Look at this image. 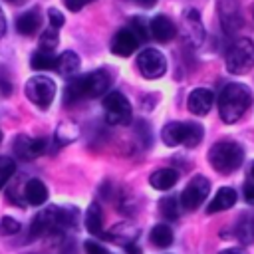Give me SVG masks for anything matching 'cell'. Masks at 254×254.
Segmentation results:
<instances>
[{"label":"cell","mask_w":254,"mask_h":254,"mask_svg":"<svg viewBox=\"0 0 254 254\" xmlns=\"http://www.w3.org/2000/svg\"><path fill=\"white\" fill-rule=\"evenodd\" d=\"M250 175H252V179H254V163H252V167H250Z\"/></svg>","instance_id":"44"},{"label":"cell","mask_w":254,"mask_h":254,"mask_svg":"<svg viewBox=\"0 0 254 254\" xmlns=\"http://www.w3.org/2000/svg\"><path fill=\"white\" fill-rule=\"evenodd\" d=\"M4 32H6V18H4V12L0 8V38L4 36Z\"/></svg>","instance_id":"40"},{"label":"cell","mask_w":254,"mask_h":254,"mask_svg":"<svg viewBox=\"0 0 254 254\" xmlns=\"http://www.w3.org/2000/svg\"><path fill=\"white\" fill-rule=\"evenodd\" d=\"M40 24H42V16H40V10L38 8H32V10H26L24 14L18 16L16 20V30L22 34V36H32L40 30Z\"/></svg>","instance_id":"17"},{"label":"cell","mask_w":254,"mask_h":254,"mask_svg":"<svg viewBox=\"0 0 254 254\" xmlns=\"http://www.w3.org/2000/svg\"><path fill=\"white\" fill-rule=\"evenodd\" d=\"M252 105V93L242 83H228L218 95V113L224 123H236Z\"/></svg>","instance_id":"2"},{"label":"cell","mask_w":254,"mask_h":254,"mask_svg":"<svg viewBox=\"0 0 254 254\" xmlns=\"http://www.w3.org/2000/svg\"><path fill=\"white\" fill-rule=\"evenodd\" d=\"M129 2H135V4H139V6H145V8H149V6H153L157 0H129Z\"/></svg>","instance_id":"41"},{"label":"cell","mask_w":254,"mask_h":254,"mask_svg":"<svg viewBox=\"0 0 254 254\" xmlns=\"http://www.w3.org/2000/svg\"><path fill=\"white\" fill-rule=\"evenodd\" d=\"M137 46H139V38H137L129 28L119 30V32L113 36V40H111V52H113L115 56H121V58L131 56V54L137 50Z\"/></svg>","instance_id":"13"},{"label":"cell","mask_w":254,"mask_h":254,"mask_svg":"<svg viewBox=\"0 0 254 254\" xmlns=\"http://www.w3.org/2000/svg\"><path fill=\"white\" fill-rule=\"evenodd\" d=\"M137 236H139V228L137 226H133V224H129V222H121V224H115L107 234H105V238H109V240H113L115 244H131V242H135L137 240Z\"/></svg>","instance_id":"19"},{"label":"cell","mask_w":254,"mask_h":254,"mask_svg":"<svg viewBox=\"0 0 254 254\" xmlns=\"http://www.w3.org/2000/svg\"><path fill=\"white\" fill-rule=\"evenodd\" d=\"M220 254H246L242 248H226V250H222Z\"/></svg>","instance_id":"42"},{"label":"cell","mask_w":254,"mask_h":254,"mask_svg":"<svg viewBox=\"0 0 254 254\" xmlns=\"http://www.w3.org/2000/svg\"><path fill=\"white\" fill-rule=\"evenodd\" d=\"M56 69L62 73V75H73L77 69H79V58L75 52H64L62 56H58V64H56Z\"/></svg>","instance_id":"24"},{"label":"cell","mask_w":254,"mask_h":254,"mask_svg":"<svg viewBox=\"0 0 254 254\" xmlns=\"http://www.w3.org/2000/svg\"><path fill=\"white\" fill-rule=\"evenodd\" d=\"M0 141H2V131H0Z\"/></svg>","instance_id":"45"},{"label":"cell","mask_w":254,"mask_h":254,"mask_svg":"<svg viewBox=\"0 0 254 254\" xmlns=\"http://www.w3.org/2000/svg\"><path fill=\"white\" fill-rule=\"evenodd\" d=\"M254 67V42L248 38L236 40L226 54V69L230 73H246Z\"/></svg>","instance_id":"5"},{"label":"cell","mask_w":254,"mask_h":254,"mask_svg":"<svg viewBox=\"0 0 254 254\" xmlns=\"http://www.w3.org/2000/svg\"><path fill=\"white\" fill-rule=\"evenodd\" d=\"M208 192H210V183H208V179L202 177V175H196V177H192V179L189 181V185H187L185 190L181 192L179 204H181L185 210H194V208H198V206L206 200Z\"/></svg>","instance_id":"9"},{"label":"cell","mask_w":254,"mask_h":254,"mask_svg":"<svg viewBox=\"0 0 254 254\" xmlns=\"http://www.w3.org/2000/svg\"><path fill=\"white\" fill-rule=\"evenodd\" d=\"M85 228H87V232H91L95 236L103 234L101 232L103 230V212H101L99 202H91L87 206V212H85Z\"/></svg>","instance_id":"22"},{"label":"cell","mask_w":254,"mask_h":254,"mask_svg":"<svg viewBox=\"0 0 254 254\" xmlns=\"http://www.w3.org/2000/svg\"><path fill=\"white\" fill-rule=\"evenodd\" d=\"M83 95H81V83H79V77H73L67 85H65V95H64V101L69 105V101L73 103V101H77V99H81Z\"/></svg>","instance_id":"31"},{"label":"cell","mask_w":254,"mask_h":254,"mask_svg":"<svg viewBox=\"0 0 254 254\" xmlns=\"http://www.w3.org/2000/svg\"><path fill=\"white\" fill-rule=\"evenodd\" d=\"M212 101H214V95L210 89L206 87H196L190 91L189 99H187V105H189V111L194 113V115H206L212 107Z\"/></svg>","instance_id":"14"},{"label":"cell","mask_w":254,"mask_h":254,"mask_svg":"<svg viewBox=\"0 0 254 254\" xmlns=\"http://www.w3.org/2000/svg\"><path fill=\"white\" fill-rule=\"evenodd\" d=\"M48 18H50V26H52L54 30L62 28V26H64V22H65L64 14H62L58 8H50V10H48Z\"/></svg>","instance_id":"34"},{"label":"cell","mask_w":254,"mask_h":254,"mask_svg":"<svg viewBox=\"0 0 254 254\" xmlns=\"http://www.w3.org/2000/svg\"><path fill=\"white\" fill-rule=\"evenodd\" d=\"M149 34L159 42H169L177 36V26L173 24L171 18L159 14L149 22Z\"/></svg>","instance_id":"15"},{"label":"cell","mask_w":254,"mask_h":254,"mask_svg":"<svg viewBox=\"0 0 254 254\" xmlns=\"http://www.w3.org/2000/svg\"><path fill=\"white\" fill-rule=\"evenodd\" d=\"M14 153L24 159V161H34L36 157H40L46 149V141L44 139H34V137H26V135H18L14 139V145H12Z\"/></svg>","instance_id":"12"},{"label":"cell","mask_w":254,"mask_h":254,"mask_svg":"<svg viewBox=\"0 0 254 254\" xmlns=\"http://www.w3.org/2000/svg\"><path fill=\"white\" fill-rule=\"evenodd\" d=\"M83 248H85V254H113V252H109L107 248H103L101 244H97L93 240H87L83 244Z\"/></svg>","instance_id":"35"},{"label":"cell","mask_w":254,"mask_h":254,"mask_svg":"<svg viewBox=\"0 0 254 254\" xmlns=\"http://www.w3.org/2000/svg\"><path fill=\"white\" fill-rule=\"evenodd\" d=\"M24 196L30 204L34 206H42L48 200V187L40 181V179H30L24 187Z\"/></svg>","instance_id":"20"},{"label":"cell","mask_w":254,"mask_h":254,"mask_svg":"<svg viewBox=\"0 0 254 254\" xmlns=\"http://www.w3.org/2000/svg\"><path fill=\"white\" fill-rule=\"evenodd\" d=\"M79 83H81L83 97H99V95L107 93V89L111 85V75L103 69H95V71L79 77Z\"/></svg>","instance_id":"10"},{"label":"cell","mask_w":254,"mask_h":254,"mask_svg":"<svg viewBox=\"0 0 254 254\" xmlns=\"http://www.w3.org/2000/svg\"><path fill=\"white\" fill-rule=\"evenodd\" d=\"M236 202V190L230 189V187H222L218 189V192L214 194V198L208 202L206 206V212L212 214V212H220V210H228L232 208Z\"/></svg>","instance_id":"18"},{"label":"cell","mask_w":254,"mask_h":254,"mask_svg":"<svg viewBox=\"0 0 254 254\" xmlns=\"http://www.w3.org/2000/svg\"><path fill=\"white\" fill-rule=\"evenodd\" d=\"M137 67L143 77L159 79L167 73V58L157 48H147L137 56Z\"/></svg>","instance_id":"8"},{"label":"cell","mask_w":254,"mask_h":254,"mask_svg":"<svg viewBox=\"0 0 254 254\" xmlns=\"http://www.w3.org/2000/svg\"><path fill=\"white\" fill-rule=\"evenodd\" d=\"M183 22H185V32H187L189 40L192 44H200L204 40V28H202L198 12L194 8H187L185 16H183Z\"/></svg>","instance_id":"16"},{"label":"cell","mask_w":254,"mask_h":254,"mask_svg":"<svg viewBox=\"0 0 254 254\" xmlns=\"http://www.w3.org/2000/svg\"><path fill=\"white\" fill-rule=\"evenodd\" d=\"M151 242H153L157 248H167V246H171V244H173V230H171V226H167V224H157V226H153V230H151Z\"/></svg>","instance_id":"26"},{"label":"cell","mask_w":254,"mask_h":254,"mask_svg":"<svg viewBox=\"0 0 254 254\" xmlns=\"http://www.w3.org/2000/svg\"><path fill=\"white\" fill-rule=\"evenodd\" d=\"M77 133H79V129H77L75 125H71V123H62V125L58 127V131H56V141H58L60 145H65V143L73 141V139L77 137Z\"/></svg>","instance_id":"27"},{"label":"cell","mask_w":254,"mask_h":254,"mask_svg":"<svg viewBox=\"0 0 254 254\" xmlns=\"http://www.w3.org/2000/svg\"><path fill=\"white\" fill-rule=\"evenodd\" d=\"M131 32L139 38V42H141V40H147V38H149V24H147L141 16H137V18L131 20Z\"/></svg>","instance_id":"32"},{"label":"cell","mask_w":254,"mask_h":254,"mask_svg":"<svg viewBox=\"0 0 254 254\" xmlns=\"http://www.w3.org/2000/svg\"><path fill=\"white\" fill-rule=\"evenodd\" d=\"M14 171H16L14 159H10V157H0V190H2L4 185L12 179Z\"/></svg>","instance_id":"29"},{"label":"cell","mask_w":254,"mask_h":254,"mask_svg":"<svg viewBox=\"0 0 254 254\" xmlns=\"http://www.w3.org/2000/svg\"><path fill=\"white\" fill-rule=\"evenodd\" d=\"M159 210H161V214H163L165 218L175 220V218L179 216V202H177L173 196L161 198V202H159Z\"/></svg>","instance_id":"30"},{"label":"cell","mask_w":254,"mask_h":254,"mask_svg":"<svg viewBox=\"0 0 254 254\" xmlns=\"http://www.w3.org/2000/svg\"><path fill=\"white\" fill-rule=\"evenodd\" d=\"M177 181H179V173L175 169H157L149 179V183L157 190H169L177 185Z\"/></svg>","instance_id":"21"},{"label":"cell","mask_w":254,"mask_h":254,"mask_svg":"<svg viewBox=\"0 0 254 254\" xmlns=\"http://www.w3.org/2000/svg\"><path fill=\"white\" fill-rule=\"evenodd\" d=\"M0 89H2V93L4 95H8L10 91H12V83H10V79H8V73L0 67Z\"/></svg>","instance_id":"36"},{"label":"cell","mask_w":254,"mask_h":254,"mask_svg":"<svg viewBox=\"0 0 254 254\" xmlns=\"http://www.w3.org/2000/svg\"><path fill=\"white\" fill-rule=\"evenodd\" d=\"M234 234L240 242L244 244H252L254 242V214H246L238 220L236 228H234Z\"/></svg>","instance_id":"25"},{"label":"cell","mask_w":254,"mask_h":254,"mask_svg":"<svg viewBox=\"0 0 254 254\" xmlns=\"http://www.w3.org/2000/svg\"><path fill=\"white\" fill-rule=\"evenodd\" d=\"M0 232H2L4 236L16 234V232H20V222H18L16 218H12V216H4L2 222H0Z\"/></svg>","instance_id":"33"},{"label":"cell","mask_w":254,"mask_h":254,"mask_svg":"<svg viewBox=\"0 0 254 254\" xmlns=\"http://www.w3.org/2000/svg\"><path fill=\"white\" fill-rule=\"evenodd\" d=\"M244 159V151L234 141H218L208 151V163L222 175L234 173Z\"/></svg>","instance_id":"3"},{"label":"cell","mask_w":254,"mask_h":254,"mask_svg":"<svg viewBox=\"0 0 254 254\" xmlns=\"http://www.w3.org/2000/svg\"><path fill=\"white\" fill-rule=\"evenodd\" d=\"M125 250H127V254H141V248H139L135 242H131V244H125Z\"/></svg>","instance_id":"39"},{"label":"cell","mask_w":254,"mask_h":254,"mask_svg":"<svg viewBox=\"0 0 254 254\" xmlns=\"http://www.w3.org/2000/svg\"><path fill=\"white\" fill-rule=\"evenodd\" d=\"M77 220V210L75 208H62V206H48L40 210L32 224H30V236L32 238H42L50 236L56 232H62L67 226H73Z\"/></svg>","instance_id":"1"},{"label":"cell","mask_w":254,"mask_h":254,"mask_svg":"<svg viewBox=\"0 0 254 254\" xmlns=\"http://www.w3.org/2000/svg\"><path fill=\"white\" fill-rule=\"evenodd\" d=\"M218 16L226 34H234L242 28V12L238 0H218Z\"/></svg>","instance_id":"11"},{"label":"cell","mask_w":254,"mask_h":254,"mask_svg":"<svg viewBox=\"0 0 254 254\" xmlns=\"http://www.w3.org/2000/svg\"><path fill=\"white\" fill-rule=\"evenodd\" d=\"M26 95L32 103H36L38 107L46 109L52 105L54 97H56V83L48 77V75H34L26 81Z\"/></svg>","instance_id":"7"},{"label":"cell","mask_w":254,"mask_h":254,"mask_svg":"<svg viewBox=\"0 0 254 254\" xmlns=\"http://www.w3.org/2000/svg\"><path fill=\"white\" fill-rule=\"evenodd\" d=\"M56 64H58V58L54 56V52H34L32 54V60H30V65L32 69L36 71H50V69H56Z\"/></svg>","instance_id":"23"},{"label":"cell","mask_w":254,"mask_h":254,"mask_svg":"<svg viewBox=\"0 0 254 254\" xmlns=\"http://www.w3.org/2000/svg\"><path fill=\"white\" fill-rule=\"evenodd\" d=\"M58 44H60L58 30L50 28V30L42 32V36H40V50H42V52H54Z\"/></svg>","instance_id":"28"},{"label":"cell","mask_w":254,"mask_h":254,"mask_svg":"<svg viewBox=\"0 0 254 254\" xmlns=\"http://www.w3.org/2000/svg\"><path fill=\"white\" fill-rule=\"evenodd\" d=\"M244 198H246V202H248V204H252V206H254V185H252V183L244 185Z\"/></svg>","instance_id":"38"},{"label":"cell","mask_w":254,"mask_h":254,"mask_svg":"<svg viewBox=\"0 0 254 254\" xmlns=\"http://www.w3.org/2000/svg\"><path fill=\"white\" fill-rule=\"evenodd\" d=\"M252 16H254V10H252Z\"/></svg>","instance_id":"46"},{"label":"cell","mask_w":254,"mask_h":254,"mask_svg":"<svg viewBox=\"0 0 254 254\" xmlns=\"http://www.w3.org/2000/svg\"><path fill=\"white\" fill-rule=\"evenodd\" d=\"M6 2H12V4H20V2H24V0H6Z\"/></svg>","instance_id":"43"},{"label":"cell","mask_w":254,"mask_h":254,"mask_svg":"<svg viewBox=\"0 0 254 254\" xmlns=\"http://www.w3.org/2000/svg\"><path fill=\"white\" fill-rule=\"evenodd\" d=\"M202 125L190 123V121H171L163 127V143L169 147L185 145V147H196L202 141Z\"/></svg>","instance_id":"4"},{"label":"cell","mask_w":254,"mask_h":254,"mask_svg":"<svg viewBox=\"0 0 254 254\" xmlns=\"http://www.w3.org/2000/svg\"><path fill=\"white\" fill-rule=\"evenodd\" d=\"M105 121L111 125H127L131 121V103L121 91H107L103 97Z\"/></svg>","instance_id":"6"},{"label":"cell","mask_w":254,"mask_h":254,"mask_svg":"<svg viewBox=\"0 0 254 254\" xmlns=\"http://www.w3.org/2000/svg\"><path fill=\"white\" fill-rule=\"evenodd\" d=\"M65 2V6L71 10V12H79L83 6H87V4H91L93 0H64Z\"/></svg>","instance_id":"37"}]
</instances>
